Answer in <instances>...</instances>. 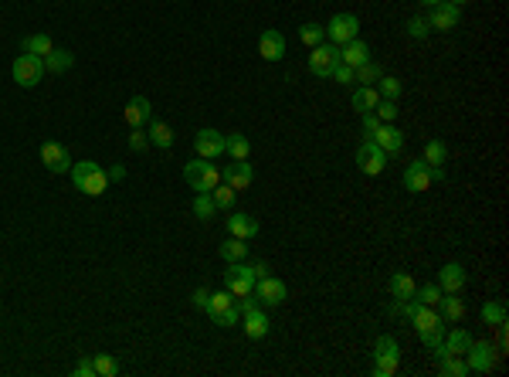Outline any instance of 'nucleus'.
Returning <instances> with one entry per match:
<instances>
[{
	"label": "nucleus",
	"instance_id": "30",
	"mask_svg": "<svg viewBox=\"0 0 509 377\" xmlns=\"http://www.w3.org/2000/svg\"><path fill=\"white\" fill-rule=\"evenodd\" d=\"M224 153H228L231 160H248V153H251L248 136H244V133H231V136H224Z\"/></svg>",
	"mask_w": 509,
	"mask_h": 377
},
{
	"label": "nucleus",
	"instance_id": "45",
	"mask_svg": "<svg viewBox=\"0 0 509 377\" xmlns=\"http://www.w3.org/2000/svg\"><path fill=\"white\" fill-rule=\"evenodd\" d=\"M428 21H425V17H411V21H407V35H411V38H418V41H421V38H428Z\"/></svg>",
	"mask_w": 509,
	"mask_h": 377
},
{
	"label": "nucleus",
	"instance_id": "51",
	"mask_svg": "<svg viewBox=\"0 0 509 377\" xmlns=\"http://www.w3.org/2000/svg\"><path fill=\"white\" fill-rule=\"evenodd\" d=\"M251 272H255V279H265V276H269V265H265V262H255Z\"/></svg>",
	"mask_w": 509,
	"mask_h": 377
},
{
	"label": "nucleus",
	"instance_id": "44",
	"mask_svg": "<svg viewBox=\"0 0 509 377\" xmlns=\"http://www.w3.org/2000/svg\"><path fill=\"white\" fill-rule=\"evenodd\" d=\"M377 82H381V99H394V102H397V95H401V88H404V85L397 82L394 75H381Z\"/></svg>",
	"mask_w": 509,
	"mask_h": 377
},
{
	"label": "nucleus",
	"instance_id": "5",
	"mask_svg": "<svg viewBox=\"0 0 509 377\" xmlns=\"http://www.w3.org/2000/svg\"><path fill=\"white\" fill-rule=\"evenodd\" d=\"M401 367V347L394 336H381L374 347V374L377 377H391Z\"/></svg>",
	"mask_w": 509,
	"mask_h": 377
},
{
	"label": "nucleus",
	"instance_id": "41",
	"mask_svg": "<svg viewBox=\"0 0 509 377\" xmlns=\"http://www.w3.org/2000/svg\"><path fill=\"white\" fill-rule=\"evenodd\" d=\"M235 187H228V184H218V187H214V191H211V197H214V204H218V208H231V204H235Z\"/></svg>",
	"mask_w": 509,
	"mask_h": 377
},
{
	"label": "nucleus",
	"instance_id": "43",
	"mask_svg": "<svg viewBox=\"0 0 509 377\" xmlns=\"http://www.w3.org/2000/svg\"><path fill=\"white\" fill-rule=\"evenodd\" d=\"M374 113H377V119H381V123H394L401 109H397V102H394V99H381V102L374 106Z\"/></svg>",
	"mask_w": 509,
	"mask_h": 377
},
{
	"label": "nucleus",
	"instance_id": "18",
	"mask_svg": "<svg viewBox=\"0 0 509 377\" xmlns=\"http://www.w3.org/2000/svg\"><path fill=\"white\" fill-rule=\"evenodd\" d=\"M150 119H153L150 99H146V95H133V99L126 102V123H129V129H140V126L150 123Z\"/></svg>",
	"mask_w": 509,
	"mask_h": 377
},
{
	"label": "nucleus",
	"instance_id": "53",
	"mask_svg": "<svg viewBox=\"0 0 509 377\" xmlns=\"http://www.w3.org/2000/svg\"><path fill=\"white\" fill-rule=\"evenodd\" d=\"M418 3H425V7H434V3H438V0H418Z\"/></svg>",
	"mask_w": 509,
	"mask_h": 377
},
{
	"label": "nucleus",
	"instance_id": "15",
	"mask_svg": "<svg viewBox=\"0 0 509 377\" xmlns=\"http://www.w3.org/2000/svg\"><path fill=\"white\" fill-rule=\"evenodd\" d=\"M465 364H469V371H475V374H489L496 367V350L489 343H475L472 340V347L465 350Z\"/></svg>",
	"mask_w": 509,
	"mask_h": 377
},
{
	"label": "nucleus",
	"instance_id": "23",
	"mask_svg": "<svg viewBox=\"0 0 509 377\" xmlns=\"http://www.w3.org/2000/svg\"><path fill=\"white\" fill-rule=\"evenodd\" d=\"M340 61L350 65V68H360L363 61H370V48L360 41V38H353V41H347L340 48Z\"/></svg>",
	"mask_w": 509,
	"mask_h": 377
},
{
	"label": "nucleus",
	"instance_id": "46",
	"mask_svg": "<svg viewBox=\"0 0 509 377\" xmlns=\"http://www.w3.org/2000/svg\"><path fill=\"white\" fill-rule=\"evenodd\" d=\"M146 146H150V136H146L143 129H133V133H129V150H133V153H143Z\"/></svg>",
	"mask_w": 509,
	"mask_h": 377
},
{
	"label": "nucleus",
	"instance_id": "49",
	"mask_svg": "<svg viewBox=\"0 0 509 377\" xmlns=\"http://www.w3.org/2000/svg\"><path fill=\"white\" fill-rule=\"evenodd\" d=\"M75 377H95V364L92 360H79L75 364Z\"/></svg>",
	"mask_w": 509,
	"mask_h": 377
},
{
	"label": "nucleus",
	"instance_id": "9",
	"mask_svg": "<svg viewBox=\"0 0 509 377\" xmlns=\"http://www.w3.org/2000/svg\"><path fill=\"white\" fill-rule=\"evenodd\" d=\"M340 65V44H316L313 55H309V72H313L316 79H329L333 75V68Z\"/></svg>",
	"mask_w": 509,
	"mask_h": 377
},
{
	"label": "nucleus",
	"instance_id": "6",
	"mask_svg": "<svg viewBox=\"0 0 509 377\" xmlns=\"http://www.w3.org/2000/svg\"><path fill=\"white\" fill-rule=\"evenodd\" d=\"M434 180H445V170H441V167H428L425 160H411L407 170H404V187H407V191H414V194L428 191Z\"/></svg>",
	"mask_w": 509,
	"mask_h": 377
},
{
	"label": "nucleus",
	"instance_id": "4",
	"mask_svg": "<svg viewBox=\"0 0 509 377\" xmlns=\"http://www.w3.org/2000/svg\"><path fill=\"white\" fill-rule=\"evenodd\" d=\"M184 180L191 184V191H197V194H207V191H214L218 184H221V173H218V167L214 164H207V160H191L187 167H184Z\"/></svg>",
	"mask_w": 509,
	"mask_h": 377
},
{
	"label": "nucleus",
	"instance_id": "14",
	"mask_svg": "<svg viewBox=\"0 0 509 377\" xmlns=\"http://www.w3.org/2000/svg\"><path fill=\"white\" fill-rule=\"evenodd\" d=\"M194 150L200 160H218L224 153V136L218 129H200L194 136Z\"/></svg>",
	"mask_w": 509,
	"mask_h": 377
},
{
	"label": "nucleus",
	"instance_id": "48",
	"mask_svg": "<svg viewBox=\"0 0 509 377\" xmlns=\"http://www.w3.org/2000/svg\"><path fill=\"white\" fill-rule=\"evenodd\" d=\"M377 126H381L377 113H363V129H367V136H374V133H377Z\"/></svg>",
	"mask_w": 509,
	"mask_h": 377
},
{
	"label": "nucleus",
	"instance_id": "2",
	"mask_svg": "<svg viewBox=\"0 0 509 377\" xmlns=\"http://www.w3.org/2000/svg\"><path fill=\"white\" fill-rule=\"evenodd\" d=\"M72 184L79 187L81 194H88V197H99V194H106L109 191V173L99 167L95 160H81V164H72Z\"/></svg>",
	"mask_w": 509,
	"mask_h": 377
},
{
	"label": "nucleus",
	"instance_id": "21",
	"mask_svg": "<svg viewBox=\"0 0 509 377\" xmlns=\"http://www.w3.org/2000/svg\"><path fill=\"white\" fill-rule=\"evenodd\" d=\"M374 143H377L384 153H401V146H404V133L391 123H381L377 126V133H374Z\"/></svg>",
	"mask_w": 509,
	"mask_h": 377
},
{
	"label": "nucleus",
	"instance_id": "16",
	"mask_svg": "<svg viewBox=\"0 0 509 377\" xmlns=\"http://www.w3.org/2000/svg\"><path fill=\"white\" fill-rule=\"evenodd\" d=\"M459 7L455 3H448V0H438L434 7H431L428 14V28H434V31H452L455 24H459Z\"/></svg>",
	"mask_w": 509,
	"mask_h": 377
},
{
	"label": "nucleus",
	"instance_id": "54",
	"mask_svg": "<svg viewBox=\"0 0 509 377\" xmlns=\"http://www.w3.org/2000/svg\"><path fill=\"white\" fill-rule=\"evenodd\" d=\"M448 3H455V7H462V3H465V0H448Z\"/></svg>",
	"mask_w": 509,
	"mask_h": 377
},
{
	"label": "nucleus",
	"instance_id": "34",
	"mask_svg": "<svg viewBox=\"0 0 509 377\" xmlns=\"http://www.w3.org/2000/svg\"><path fill=\"white\" fill-rule=\"evenodd\" d=\"M445 157H448V146H445L441 139H428V143H425V157H421V160H425L428 167H441Z\"/></svg>",
	"mask_w": 509,
	"mask_h": 377
},
{
	"label": "nucleus",
	"instance_id": "33",
	"mask_svg": "<svg viewBox=\"0 0 509 377\" xmlns=\"http://www.w3.org/2000/svg\"><path fill=\"white\" fill-rule=\"evenodd\" d=\"M146 136H150V143L160 146V150H170V146H173V129L166 123H150V133H146Z\"/></svg>",
	"mask_w": 509,
	"mask_h": 377
},
{
	"label": "nucleus",
	"instance_id": "32",
	"mask_svg": "<svg viewBox=\"0 0 509 377\" xmlns=\"http://www.w3.org/2000/svg\"><path fill=\"white\" fill-rule=\"evenodd\" d=\"M218 251H221V258H224V262H244L248 245H244V238H235V235H231V238H228V242H224Z\"/></svg>",
	"mask_w": 509,
	"mask_h": 377
},
{
	"label": "nucleus",
	"instance_id": "37",
	"mask_svg": "<svg viewBox=\"0 0 509 377\" xmlns=\"http://www.w3.org/2000/svg\"><path fill=\"white\" fill-rule=\"evenodd\" d=\"M299 41L309 44V48L323 44L326 41V28H323V24H302V28H299Z\"/></svg>",
	"mask_w": 509,
	"mask_h": 377
},
{
	"label": "nucleus",
	"instance_id": "39",
	"mask_svg": "<svg viewBox=\"0 0 509 377\" xmlns=\"http://www.w3.org/2000/svg\"><path fill=\"white\" fill-rule=\"evenodd\" d=\"M482 320H486L489 327L506 323V306H503V302H486V306H482Z\"/></svg>",
	"mask_w": 509,
	"mask_h": 377
},
{
	"label": "nucleus",
	"instance_id": "36",
	"mask_svg": "<svg viewBox=\"0 0 509 377\" xmlns=\"http://www.w3.org/2000/svg\"><path fill=\"white\" fill-rule=\"evenodd\" d=\"M194 214L200 218V221H211V218L218 214V204H214L211 191H207V194H197V197H194Z\"/></svg>",
	"mask_w": 509,
	"mask_h": 377
},
{
	"label": "nucleus",
	"instance_id": "22",
	"mask_svg": "<svg viewBox=\"0 0 509 377\" xmlns=\"http://www.w3.org/2000/svg\"><path fill=\"white\" fill-rule=\"evenodd\" d=\"M228 231L235 235V238H255L258 235V221L251 218V214H244V211H235L231 218H228Z\"/></svg>",
	"mask_w": 509,
	"mask_h": 377
},
{
	"label": "nucleus",
	"instance_id": "1",
	"mask_svg": "<svg viewBox=\"0 0 509 377\" xmlns=\"http://www.w3.org/2000/svg\"><path fill=\"white\" fill-rule=\"evenodd\" d=\"M411 323H414V330L421 336V343L434 350V347H441V340H445V320H441V313H434V306H414V313L407 316Z\"/></svg>",
	"mask_w": 509,
	"mask_h": 377
},
{
	"label": "nucleus",
	"instance_id": "25",
	"mask_svg": "<svg viewBox=\"0 0 509 377\" xmlns=\"http://www.w3.org/2000/svg\"><path fill=\"white\" fill-rule=\"evenodd\" d=\"M241 320H244V336H248V340L269 336V327H272V323H269V316H265L262 309H251V313H244Z\"/></svg>",
	"mask_w": 509,
	"mask_h": 377
},
{
	"label": "nucleus",
	"instance_id": "12",
	"mask_svg": "<svg viewBox=\"0 0 509 377\" xmlns=\"http://www.w3.org/2000/svg\"><path fill=\"white\" fill-rule=\"evenodd\" d=\"M356 31H360V21L353 17V14H336L329 24H326V38L333 44H347L356 38Z\"/></svg>",
	"mask_w": 509,
	"mask_h": 377
},
{
	"label": "nucleus",
	"instance_id": "24",
	"mask_svg": "<svg viewBox=\"0 0 509 377\" xmlns=\"http://www.w3.org/2000/svg\"><path fill=\"white\" fill-rule=\"evenodd\" d=\"M72 65H75V55H72L68 48H51V51L44 55V72L61 75V72H68Z\"/></svg>",
	"mask_w": 509,
	"mask_h": 377
},
{
	"label": "nucleus",
	"instance_id": "17",
	"mask_svg": "<svg viewBox=\"0 0 509 377\" xmlns=\"http://www.w3.org/2000/svg\"><path fill=\"white\" fill-rule=\"evenodd\" d=\"M221 180L228 184V187H235V191H244V187H251V180H255V170L248 160H235V164H228L224 173H221Z\"/></svg>",
	"mask_w": 509,
	"mask_h": 377
},
{
	"label": "nucleus",
	"instance_id": "29",
	"mask_svg": "<svg viewBox=\"0 0 509 377\" xmlns=\"http://www.w3.org/2000/svg\"><path fill=\"white\" fill-rule=\"evenodd\" d=\"M377 102H381V92H377L374 85H360V88L353 92V109H356V113H374Z\"/></svg>",
	"mask_w": 509,
	"mask_h": 377
},
{
	"label": "nucleus",
	"instance_id": "50",
	"mask_svg": "<svg viewBox=\"0 0 509 377\" xmlns=\"http://www.w3.org/2000/svg\"><path fill=\"white\" fill-rule=\"evenodd\" d=\"M207 299H211L207 289H194V296H191V302H194L197 309H207Z\"/></svg>",
	"mask_w": 509,
	"mask_h": 377
},
{
	"label": "nucleus",
	"instance_id": "13",
	"mask_svg": "<svg viewBox=\"0 0 509 377\" xmlns=\"http://www.w3.org/2000/svg\"><path fill=\"white\" fill-rule=\"evenodd\" d=\"M251 293L258 296V302H262V306H282V302H285V296H289V289H285V282H282V279L265 276V279H255V289H251Z\"/></svg>",
	"mask_w": 509,
	"mask_h": 377
},
{
	"label": "nucleus",
	"instance_id": "20",
	"mask_svg": "<svg viewBox=\"0 0 509 377\" xmlns=\"http://www.w3.org/2000/svg\"><path fill=\"white\" fill-rule=\"evenodd\" d=\"M258 55L265 58V61H282L285 58V38L278 35V31H262V38H258Z\"/></svg>",
	"mask_w": 509,
	"mask_h": 377
},
{
	"label": "nucleus",
	"instance_id": "8",
	"mask_svg": "<svg viewBox=\"0 0 509 377\" xmlns=\"http://www.w3.org/2000/svg\"><path fill=\"white\" fill-rule=\"evenodd\" d=\"M224 289L241 299V296H251L255 289V272H251V265H244V262H228V272H224Z\"/></svg>",
	"mask_w": 509,
	"mask_h": 377
},
{
	"label": "nucleus",
	"instance_id": "28",
	"mask_svg": "<svg viewBox=\"0 0 509 377\" xmlns=\"http://www.w3.org/2000/svg\"><path fill=\"white\" fill-rule=\"evenodd\" d=\"M387 289H391L394 299H414L418 282H414V276H411V272H397L391 282H387Z\"/></svg>",
	"mask_w": 509,
	"mask_h": 377
},
{
	"label": "nucleus",
	"instance_id": "38",
	"mask_svg": "<svg viewBox=\"0 0 509 377\" xmlns=\"http://www.w3.org/2000/svg\"><path fill=\"white\" fill-rule=\"evenodd\" d=\"M441 286H434V282H428V286H418V289H414V299H418V302H421V306H438V302H441Z\"/></svg>",
	"mask_w": 509,
	"mask_h": 377
},
{
	"label": "nucleus",
	"instance_id": "27",
	"mask_svg": "<svg viewBox=\"0 0 509 377\" xmlns=\"http://www.w3.org/2000/svg\"><path fill=\"white\" fill-rule=\"evenodd\" d=\"M438 306H441V320H445V323H459V320L465 316V302L459 299V293H445Z\"/></svg>",
	"mask_w": 509,
	"mask_h": 377
},
{
	"label": "nucleus",
	"instance_id": "31",
	"mask_svg": "<svg viewBox=\"0 0 509 377\" xmlns=\"http://www.w3.org/2000/svg\"><path fill=\"white\" fill-rule=\"evenodd\" d=\"M438 374H445V377H465V374H469V364H465V357L445 354V357H438Z\"/></svg>",
	"mask_w": 509,
	"mask_h": 377
},
{
	"label": "nucleus",
	"instance_id": "47",
	"mask_svg": "<svg viewBox=\"0 0 509 377\" xmlns=\"http://www.w3.org/2000/svg\"><path fill=\"white\" fill-rule=\"evenodd\" d=\"M329 79H336L340 85H350V82H353V68H350V65H343V61H340V65L333 68V75H329Z\"/></svg>",
	"mask_w": 509,
	"mask_h": 377
},
{
	"label": "nucleus",
	"instance_id": "3",
	"mask_svg": "<svg viewBox=\"0 0 509 377\" xmlns=\"http://www.w3.org/2000/svg\"><path fill=\"white\" fill-rule=\"evenodd\" d=\"M218 327H238L241 323V309H238L235 296L228 293V289H221V293H211L207 299V309H204Z\"/></svg>",
	"mask_w": 509,
	"mask_h": 377
},
{
	"label": "nucleus",
	"instance_id": "52",
	"mask_svg": "<svg viewBox=\"0 0 509 377\" xmlns=\"http://www.w3.org/2000/svg\"><path fill=\"white\" fill-rule=\"evenodd\" d=\"M122 177H126V170H122V167H113V170H109V180H122Z\"/></svg>",
	"mask_w": 509,
	"mask_h": 377
},
{
	"label": "nucleus",
	"instance_id": "40",
	"mask_svg": "<svg viewBox=\"0 0 509 377\" xmlns=\"http://www.w3.org/2000/svg\"><path fill=\"white\" fill-rule=\"evenodd\" d=\"M353 79L363 85H374L377 79H381V65H374V61H363L360 68H353Z\"/></svg>",
	"mask_w": 509,
	"mask_h": 377
},
{
	"label": "nucleus",
	"instance_id": "10",
	"mask_svg": "<svg viewBox=\"0 0 509 377\" xmlns=\"http://www.w3.org/2000/svg\"><path fill=\"white\" fill-rule=\"evenodd\" d=\"M356 164H360V170H363L367 177H377V173H384V167H387V153H384L374 139H367V143L356 150Z\"/></svg>",
	"mask_w": 509,
	"mask_h": 377
},
{
	"label": "nucleus",
	"instance_id": "19",
	"mask_svg": "<svg viewBox=\"0 0 509 377\" xmlns=\"http://www.w3.org/2000/svg\"><path fill=\"white\" fill-rule=\"evenodd\" d=\"M438 286H441V293H462V289H465V269H462L459 262L441 265V272H438Z\"/></svg>",
	"mask_w": 509,
	"mask_h": 377
},
{
	"label": "nucleus",
	"instance_id": "11",
	"mask_svg": "<svg viewBox=\"0 0 509 377\" xmlns=\"http://www.w3.org/2000/svg\"><path fill=\"white\" fill-rule=\"evenodd\" d=\"M41 164H44L48 173H68L72 170V157H68V150L61 143L48 139V143H41Z\"/></svg>",
	"mask_w": 509,
	"mask_h": 377
},
{
	"label": "nucleus",
	"instance_id": "7",
	"mask_svg": "<svg viewBox=\"0 0 509 377\" xmlns=\"http://www.w3.org/2000/svg\"><path fill=\"white\" fill-rule=\"evenodd\" d=\"M10 72H14V82L21 85V88H35L41 82V75H44V58L38 55H17L14 58V65H10Z\"/></svg>",
	"mask_w": 509,
	"mask_h": 377
},
{
	"label": "nucleus",
	"instance_id": "26",
	"mask_svg": "<svg viewBox=\"0 0 509 377\" xmlns=\"http://www.w3.org/2000/svg\"><path fill=\"white\" fill-rule=\"evenodd\" d=\"M441 347H445V354H455V357H465V350L472 347V336L469 330H462V327H455L452 334H445L441 340Z\"/></svg>",
	"mask_w": 509,
	"mask_h": 377
},
{
	"label": "nucleus",
	"instance_id": "42",
	"mask_svg": "<svg viewBox=\"0 0 509 377\" xmlns=\"http://www.w3.org/2000/svg\"><path fill=\"white\" fill-rule=\"evenodd\" d=\"M92 364H95V374H99V377H113L119 371L116 357H109V354H99V357H92Z\"/></svg>",
	"mask_w": 509,
	"mask_h": 377
},
{
	"label": "nucleus",
	"instance_id": "35",
	"mask_svg": "<svg viewBox=\"0 0 509 377\" xmlns=\"http://www.w3.org/2000/svg\"><path fill=\"white\" fill-rule=\"evenodd\" d=\"M51 48H55V41H51L48 35H28V38H24V51H28V55H38V58H44Z\"/></svg>",
	"mask_w": 509,
	"mask_h": 377
}]
</instances>
